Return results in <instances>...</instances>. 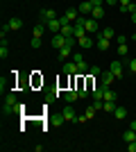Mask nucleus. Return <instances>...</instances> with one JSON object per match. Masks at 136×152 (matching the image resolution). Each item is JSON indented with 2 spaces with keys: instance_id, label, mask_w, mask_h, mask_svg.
Instances as JSON below:
<instances>
[{
  "instance_id": "nucleus-1",
  "label": "nucleus",
  "mask_w": 136,
  "mask_h": 152,
  "mask_svg": "<svg viewBox=\"0 0 136 152\" xmlns=\"http://www.w3.org/2000/svg\"><path fill=\"white\" fill-rule=\"evenodd\" d=\"M16 104H18V102H16V95L14 93H9L7 95V100H5V104H2V114H14V111H16Z\"/></svg>"
},
{
  "instance_id": "nucleus-2",
  "label": "nucleus",
  "mask_w": 136,
  "mask_h": 152,
  "mask_svg": "<svg viewBox=\"0 0 136 152\" xmlns=\"http://www.w3.org/2000/svg\"><path fill=\"white\" fill-rule=\"evenodd\" d=\"M66 43H68V39H66L64 34H61V32H57V34L52 37V48H55V50H61V48H64Z\"/></svg>"
},
{
  "instance_id": "nucleus-3",
  "label": "nucleus",
  "mask_w": 136,
  "mask_h": 152,
  "mask_svg": "<svg viewBox=\"0 0 136 152\" xmlns=\"http://www.w3.org/2000/svg\"><path fill=\"white\" fill-rule=\"evenodd\" d=\"M84 20L86 18H77V20H75V23H73V30H75V37H84V34H86V27H84Z\"/></svg>"
},
{
  "instance_id": "nucleus-4",
  "label": "nucleus",
  "mask_w": 136,
  "mask_h": 152,
  "mask_svg": "<svg viewBox=\"0 0 136 152\" xmlns=\"http://www.w3.org/2000/svg\"><path fill=\"white\" fill-rule=\"evenodd\" d=\"M39 18H41V23H48V20H52V18H59V16H57V12H55V9H41Z\"/></svg>"
},
{
  "instance_id": "nucleus-5",
  "label": "nucleus",
  "mask_w": 136,
  "mask_h": 152,
  "mask_svg": "<svg viewBox=\"0 0 136 152\" xmlns=\"http://www.w3.org/2000/svg\"><path fill=\"white\" fill-rule=\"evenodd\" d=\"M84 27H86V34H97V20L95 18H86L84 20Z\"/></svg>"
},
{
  "instance_id": "nucleus-6",
  "label": "nucleus",
  "mask_w": 136,
  "mask_h": 152,
  "mask_svg": "<svg viewBox=\"0 0 136 152\" xmlns=\"http://www.w3.org/2000/svg\"><path fill=\"white\" fill-rule=\"evenodd\" d=\"M61 114H64V118H66V121H73V123H77V116H75V107H73V104H66Z\"/></svg>"
},
{
  "instance_id": "nucleus-7",
  "label": "nucleus",
  "mask_w": 136,
  "mask_h": 152,
  "mask_svg": "<svg viewBox=\"0 0 136 152\" xmlns=\"http://www.w3.org/2000/svg\"><path fill=\"white\" fill-rule=\"evenodd\" d=\"M113 80H116V75H113V73H102V75H100V82H102V86L104 89H107V86H111V84H113Z\"/></svg>"
},
{
  "instance_id": "nucleus-8",
  "label": "nucleus",
  "mask_w": 136,
  "mask_h": 152,
  "mask_svg": "<svg viewBox=\"0 0 136 152\" xmlns=\"http://www.w3.org/2000/svg\"><path fill=\"white\" fill-rule=\"evenodd\" d=\"M109 45H111L109 39H102V37H97V39H95V48H97V50L107 52V50H109Z\"/></svg>"
},
{
  "instance_id": "nucleus-9",
  "label": "nucleus",
  "mask_w": 136,
  "mask_h": 152,
  "mask_svg": "<svg viewBox=\"0 0 136 152\" xmlns=\"http://www.w3.org/2000/svg\"><path fill=\"white\" fill-rule=\"evenodd\" d=\"M77 43L82 45L84 50H89V48H93V43H95V41H93V39H91L89 34H84V37H79V39H77Z\"/></svg>"
},
{
  "instance_id": "nucleus-10",
  "label": "nucleus",
  "mask_w": 136,
  "mask_h": 152,
  "mask_svg": "<svg viewBox=\"0 0 136 152\" xmlns=\"http://www.w3.org/2000/svg\"><path fill=\"white\" fill-rule=\"evenodd\" d=\"M45 27L57 34V32H61V20H59V18H52V20H48V23H45Z\"/></svg>"
},
{
  "instance_id": "nucleus-11",
  "label": "nucleus",
  "mask_w": 136,
  "mask_h": 152,
  "mask_svg": "<svg viewBox=\"0 0 136 152\" xmlns=\"http://www.w3.org/2000/svg\"><path fill=\"white\" fill-rule=\"evenodd\" d=\"M64 73H66V75H75V73H79L77 64H75V61H66L64 64Z\"/></svg>"
},
{
  "instance_id": "nucleus-12",
  "label": "nucleus",
  "mask_w": 136,
  "mask_h": 152,
  "mask_svg": "<svg viewBox=\"0 0 136 152\" xmlns=\"http://www.w3.org/2000/svg\"><path fill=\"white\" fill-rule=\"evenodd\" d=\"M77 98H79V91H77V89H75V91H66V93H64V100L68 102V104H73Z\"/></svg>"
},
{
  "instance_id": "nucleus-13",
  "label": "nucleus",
  "mask_w": 136,
  "mask_h": 152,
  "mask_svg": "<svg viewBox=\"0 0 136 152\" xmlns=\"http://www.w3.org/2000/svg\"><path fill=\"white\" fill-rule=\"evenodd\" d=\"M77 9H79V14H82V16H91V9H93V5H91V0H86V2H82Z\"/></svg>"
},
{
  "instance_id": "nucleus-14",
  "label": "nucleus",
  "mask_w": 136,
  "mask_h": 152,
  "mask_svg": "<svg viewBox=\"0 0 136 152\" xmlns=\"http://www.w3.org/2000/svg\"><path fill=\"white\" fill-rule=\"evenodd\" d=\"M111 73H113L116 77H123V64L118 61V59H116V61H111Z\"/></svg>"
},
{
  "instance_id": "nucleus-15",
  "label": "nucleus",
  "mask_w": 136,
  "mask_h": 152,
  "mask_svg": "<svg viewBox=\"0 0 136 152\" xmlns=\"http://www.w3.org/2000/svg\"><path fill=\"white\" fill-rule=\"evenodd\" d=\"M113 118H116V121H125V118H127V109L125 107H116L113 109Z\"/></svg>"
},
{
  "instance_id": "nucleus-16",
  "label": "nucleus",
  "mask_w": 136,
  "mask_h": 152,
  "mask_svg": "<svg viewBox=\"0 0 136 152\" xmlns=\"http://www.w3.org/2000/svg\"><path fill=\"white\" fill-rule=\"evenodd\" d=\"M116 98H118V93H116V91H111L109 86L104 89V98H102L104 102H116Z\"/></svg>"
},
{
  "instance_id": "nucleus-17",
  "label": "nucleus",
  "mask_w": 136,
  "mask_h": 152,
  "mask_svg": "<svg viewBox=\"0 0 136 152\" xmlns=\"http://www.w3.org/2000/svg\"><path fill=\"white\" fill-rule=\"evenodd\" d=\"M91 18H104V7L100 5V7H93V9H91Z\"/></svg>"
},
{
  "instance_id": "nucleus-18",
  "label": "nucleus",
  "mask_w": 136,
  "mask_h": 152,
  "mask_svg": "<svg viewBox=\"0 0 136 152\" xmlns=\"http://www.w3.org/2000/svg\"><path fill=\"white\" fill-rule=\"evenodd\" d=\"M7 23H9V27H12V32H16V30L23 27V18H9Z\"/></svg>"
},
{
  "instance_id": "nucleus-19",
  "label": "nucleus",
  "mask_w": 136,
  "mask_h": 152,
  "mask_svg": "<svg viewBox=\"0 0 136 152\" xmlns=\"http://www.w3.org/2000/svg\"><path fill=\"white\" fill-rule=\"evenodd\" d=\"M61 34H64V37H75V30H73V23H66V25H61Z\"/></svg>"
},
{
  "instance_id": "nucleus-20",
  "label": "nucleus",
  "mask_w": 136,
  "mask_h": 152,
  "mask_svg": "<svg viewBox=\"0 0 136 152\" xmlns=\"http://www.w3.org/2000/svg\"><path fill=\"white\" fill-rule=\"evenodd\" d=\"M71 52H73L71 45H64V48L59 50V59H61V61H64V59H68V57H71Z\"/></svg>"
},
{
  "instance_id": "nucleus-21",
  "label": "nucleus",
  "mask_w": 136,
  "mask_h": 152,
  "mask_svg": "<svg viewBox=\"0 0 136 152\" xmlns=\"http://www.w3.org/2000/svg\"><path fill=\"white\" fill-rule=\"evenodd\" d=\"M100 37H102V39H109V41H111V39L116 37V34H113V27H104V30L100 32Z\"/></svg>"
},
{
  "instance_id": "nucleus-22",
  "label": "nucleus",
  "mask_w": 136,
  "mask_h": 152,
  "mask_svg": "<svg viewBox=\"0 0 136 152\" xmlns=\"http://www.w3.org/2000/svg\"><path fill=\"white\" fill-rule=\"evenodd\" d=\"M45 30H48V27H45V23H36V25H34V37H41Z\"/></svg>"
},
{
  "instance_id": "nucleus-23",
  "label": "nucleus",
  "mask_w": 136,
  "mask_h": 152,
  "mask_svg": "<svg viewBox=\"0 0 136 152\" xmlns=\"http://www.w3.org/2000/svg\"><path fill=\"white\" fill-rule=\"evenodd\" d=\"M77 70H79V73H89V70H91V66L84 61V59H82V61H77Z\"/></svg>"
},
{
  "instance_id": "nucleus-24",
  "label": "nucleus",
  "mask_w": 136,
  "mask_h": 152,
  "mask_svg": "<svg viewBox=\"0 0 136 152\" xmlns=\"http://www.w3.org/2000/svg\"><path fill=\"white\" fill-rule=\"evenodd\" d=\"M118 55H120V57L129 55V48H127V43H118Z\"/></svg>"
},
{
  "instance_id": "nucleus-25",
  "label": "nucleus",
  "mask_w": 136,
  "mask_h": 152,
  "mask_svg": "<svg viewBox=\"0 0 136 152\" xmlns=\"http://www.w3.org/2000/svg\"><path fill=\"white\" fill-rule=\"evenodd\" d=\"M95 111H97V109H95V104H91V107H86L84 116H86V118H89V121H91V118H93V116H95Z\"/></svg>"
},
{
  "instance_id": "nucleus-26",
  "label": "nucleus",
  "mask_w": 136,
  "mask_h": 152,
  "mask_svg": "<svg viewBox=\"0 0 136 152\" xmlns=\"http://www.w3.org/2000/svg\"><path fill=\"white\" fill-rule=\"evenodd\" d=\"M91 75L93 77H97V75H102V68H100V66H91V70H89Z\"/></svg>"
},
{
  "instance_id": "nucleus-27",
  "label": "nucleus",
  "mask_w": 136,
  "mask_h": 152,
  "mask_svg": "<svg viewBox=\"0 0 136 152\" xmlns=\"http://www.w3.org/2000/svg\"><path fill=\"white\" fill-rule=\"evenodd\" d=\"M30 45H32V48H41V37H32Z\"/></svg>"
},
{
  "instance_id": "nucleus-28",
  "label": "nucleus",
  "mask_w": 136,
  "mask_h": 152,
  "mask_svg": "<svg viewBox=\"0 0 136 152\" xmlns=\"http://www.w3.org/2000/svg\"><path fill=\"white\" fill-rule=\"evenodd\" d=\"M127 68H129L132 73H136V57H132L129 61H127Z\"/></svg>"
},
{
  "instance_id": "nucleus-29",
  "label": "nucleus",
  "mask_w": 136,
  "mask_h": 152,
  "mask_svg": "<svg viewBox=\"0 0 136 152\" xmlns=\"http://www.w3.org/2000/svg\"><path fill=\"white\" fill-rule=\"evenodd\" d=\"M0 89H2V93H5V91L9 89V80H5V77H2V80H0Z\"/></svg>"
},
{
  "instance_id": "nucleus-30",
  "label": "nucleus",
  "mask_w": 136,
  "mask_h": 152,
  "mask_svg": "<svg viewBox=\"0 0 136 152\" xmlns=\"http://www.w3.org/2000/svg\"><path fill=\"white\" fill-rule=\"evenodd\" d=\"M102 109L104 111H113L116 107H113V102H102Z\"/></svg>"
},
{
  "instance_id": "nucleus-31",
  "label": "nucleus",
  "mask_w": 136,
  "mask_h": 152,
  "mask_svg": "<svg viewBox=\"0 0 136 152\" xmlns=\"http://www.w3.org/2000/svg\"><path fill=\"white\" fill-rule=\"evenodd\" d=\"M127 152H136V141H132V143H127Z\"/></svg>"
},
{
  "instance_id": "nucleus-32",
  "label": "nucleus",
  "mask_w": 136,
  "mask_h": 152,
  "mask_svg": "<svg viewBox=\"0 0 136 152\" xmlns=\"http://www.w3.org/2000/svg\"><path fill=\"white\" fill-rule=\"evenodd\" d=\"M116 41H118V43H127V37H123V34H120V37H116Z\"/></svg>"
},
{
  "instance_id": "nucleus-33",
  "label": "nucleus",
  "mask_w": 136,
  "mask_h": 152,
  "mask_svg": "<svg viewBox=\"0 0 136 152\" xmlns=\"http://www.w3.org/2000/svg\"><path fill=\"white\" fill-rule=\"evenodd\" d=\"M102 2H104V0H91V5H93V7H100Z\"/></svg>"
},
{
  "instance_id": "nucleus-34",
  "label": "nucleus",
  "mask_w": 136,
  "mask_h": 152,
  "mask_svg": "<svg viewBox=\"0 0 136 152\" xmlns=\"http://www.w3.org/2000/svg\"><path fill=\"white\" fill-rule=\"evenodd\" d=\"M129 2H134V0H118V5H123V7H125V5H129Z\"/></svg>"
},
{
  "instance_id": "nucleus-35",
  "label": "nucleus",
  "mask_w": 136,
  "mask_h": 152,
  "mask_svg": "<svg viewBox=\"0 0 136 152\" xmlns=\"http://www.w3.org/2000/svg\"><path fill=\"white\" fill-rule=\"evenodd\" d=\"M104 2H107V5H111V7H113V5H118V0H104Z\"/></svg>"
},
{
  "instance_id": "nucleus-36",
  "label": "nucleus",
  "mask_w": 136,
  "mask_h": 152,
  "mask_svg": "<svg viewBox=\"0 0 136 152\" xmlns=\"http://www.w3.org/2000/svg\"><path fill=\"white\" fill-rule=\"evenodd\" d=\"M132 23H136V12H134V14H132Z\"/></svg>"
},
{
  "instance_id": "nucleus-37",
  "label": "nucleus",
  "mask_w": 136,
  "mask_h": 152,
  "mask_svg": "<svg viewBox=\"0 0 136 152\" xmlns=\"http://www.w3.org/2000/svg\"><path fill=\"white\" fill-rule=\"evenodd\" d=\"M129 127H132V129H136V121H132V125H129Z\"/></svg>"
},
{
  "instance_id": "nucleus-38",
  "label": "nucleus",
  "mask_w": 136,
  "mask_h": 152,
  "mask_svg": "<svg viewBox=\"0 0 136 152\" xmlns=\"http://www.w3.org/2000/svg\"><path fill=\"white\" fill-rule=\"evenodd\" d=\"M132 41H136V30H134V34H132Z\"/></svg>"
},
{
  "instance_id": "nucleus-39",
  "label": "nucleus",
  "mask_w": 136,
  "mask_h": 152,
  "mask_svg": "<svg viewBox=\"0 0 136 152\" xmlns=\"http://www.w3.org/2000/svg\"><path fill=\"white\" fill-rule=\"evenodd\" d=\"M134 2H136V0H134Z\"/></svg>"
}]
</instances>
